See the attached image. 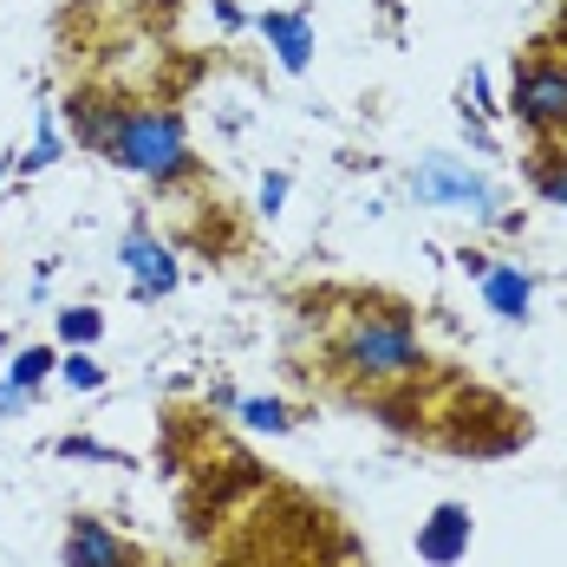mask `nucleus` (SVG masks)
<instances>
[{
    "label": "nucleus",
    "mask_w": 567,
    "mask_h": 567,
    "mask_svg": "<svg viewBox=\"0 0 567 567\" xmlns=\"http://www.w3.org/2000/svg\"><path fill=\"white\" fill-rule=\"evenodd\" d=\"M72 117H79V137L92 151H105L112 164L151 176V183H176V176L196 171V151H189L176 112H157V105H112V112L72 105Z\"/></svg>",
    "instance_id": "1"
},
{
    "label": "nucleus",
    "mask_w": 567,
    "mask_h": 567,
    "mask_svg": "<svg viewBox=\"0 0 567 567\" xmlns=\"http://www.w3.org/2000/svg\"><path fill=\"white\" fill-rule=\"evenodd\" d=\"M535 189H542L555 209H567V151H542V157H535Z\"/></svg>",
    "instance_id": "10"
},
{
    "label": "nucleus",
    "mask_w": 567,
    "mask_h": 567,
    "mask_svg": "<svg viewBox=\"0 0 567 567\" xmlns=\"http://www.w3.org/2000/svg\"><path fill=\"white\" fill-rule=\"evenodd\" d=\"M53 365H59V352H53V346H27V352H20V359L7 365V379H13L20 392H33V385H40V379H47Z\"/></svg>",
    "instance_id": "11"
},
{
    "label": "nucleus",
    "mask_w": 567,
    "mask_h": 567,
    "mask_svg": "<svg viewBox=\"0 0 567 567\" xmlns=\"http://www.w3.org/2000/svg\"><path fill=\"white\" fill-rule=\"evenodd\" d=\"M20 404H27V392H20V385L7 379V385H0V417H7V411H20Z\"/></svg>",
    "instance_id": "16"
},
{
    "label": "nucleus",
    "mask_w": 567,
    "mask_h": 567,
    "mask_svg": "<svg viewBox=\"0 0 567 567\" xmlns=\"http://www.w3.org/2000/svg\"><path fill=\"white\" fill-rule=\"evenodd\" d=\"M287 196V176H268V189H261V203H268V216H275V203Z\"/></svg>",
    "instance_id": "17"
},
{
    "label": "nucleus",
    "mask_w": 567,
    "mask_h": 567,
    "mask_svg": "<svg viewBox=\"0 0 567 567\" xmlns=\"http://www.w3.org/2000/svg\"><path fill=\"white\" fill-rule=\"evenodd\" d=\"M417 203H456V209H470V216H496L489 176L463 171L456 157H431V164L417 171Z\"/></svg>",
    "instance_id": "4"
},
{
    "label": "nucleus",
    "mask_w": 567,
    "mask_h": 567,
    "mask_svg": "<svg viewBox=\"0 0 567 567\" xmlns=\"http://www.w3.org/2000/svg\"><path fill=\"white\" fill-rule=\"evenodd\" d=\"M59 157V137H53V124H40V144H33V157H27V171H40V164H53Z\"/></svg>",
    "instance_id": "15"
},
{
    "label": "nucleus",
    "mask_w": 567,
    "mask_h": 567,
    "mask_svg": "<svg viewBox=\"0 0 567 567\" xmlns=\"http://www.w3.org/2000/svg\"><path fill=\"white\" fill-rule=\"evenodd\" d=\"M241 417H248L255 431H287V424H293L281 398H248V404H241Z\"/></svg>",
    "instance_id": "14"
},
{
    "label": "nucleus",
    "mask_w": 567,
    "mask_h": 567,
    "mask_svg": "<svg viewBox=\"0 0 567 567\" xmlns=\"http://www.w3.org/2000/svg\"><path fill=\"white\" fill-rule=\"evenodd\" d=\"M261 40H275L287 72H307V53H313V20L307 13H261Z\"/></svg>",
    "instance_id": "9"
},
{
    "label": "nucleus",
    "mask_w": 567,
    "mask_h": 567,
    "mask_svg": "<svg viewBox=\"0 0 567 567\" xmlns=\"http://www.w3.org/2000/svg\"><path fill=\"white\" fill-rule=\"evenodd\" d=\"M333 365L365 379V385H385V379H411L424 365V346L398 307H359L333 333Z\"/></svg>",
    "instance_id": "2"
},
{
    "label": "nucleus",
    "mask_w": 567,
    "mask_h": 567,
    "mask_svg": "<svg viewBox=\"0 0 567 567\" xmlns=\"http://www.w3.org/2000/svg\"><path fill=\"white\" fill-rule=\"evenodd\" d=\"M124 268H131V281H137V293L151 300V293H171L176 287V261L164 241H151V228H131L124 235Z\"/></svg>",
    "instance_id": "5"
},
{
    "label": "nucleus",
    "mask_w": 567,
    "mask_h": 567,
    "mask_svg": "<svg viewBox=\"0 0 567 567\" xmlns=\"http://www.w3.org/2000/svg\"><path fill=\"white\" fill-rule=\"evenodd\" d=\"M59 372H65V385H72V392H99V385H105V365H99L92 352H72V359H59Z\"/></svg>",
    "instance_id": "13"
},
{
    "label": "nucleus",
    "mask_w": 567,
    "mask_h": 567,
    "mask_svg": "<svg viewBox=\"0 0 567 567\" xmlns=\"http://www.w3.org/2000/svg\"><path fill=\"white\" fill-rule=\"evenodd\" d=\"M99 333H105V313H99V307H72V313L59 320V340L65 346H92Z\"/></svg>",
    "instance_id": "12"
},
{
    "label": "nucleus",
    "mask_w": 567,
    "mask_h": 567,
    "mask_svg": "<svg viewBox=\"0 0 567 567\" xmlns=\"http://www.w3.org/2000/svg\"><path fill=\"white\" fill-rule=\"evenodd\" d=\"M463 548H470V509H456V503H444V509L417 528V555H424L431 567L463 561Z\"/></svg>",
    "instance_id": "7"
},
{
    "label": "nucleus",
    "mask_w": 567,
    "mask_h": 567,
    "mask_svg": "<svg viewBox=\"0 0 567 567\" xmlns=\"http://www.w3.org/2000/svg\"><path fill=\"white\" fill-rule=\"evenodd\" d=\"M483 300H489V313H503V320H528V307H535V281H528L515 261H489V275H483Z\"/></svg>",
    "instance_id": "8"
},
{
    "label": "nucleus",
    "mask_w": 567,
    "mask_h": 567,
    "mask_svg": "<svg viewBox=\"0 0 567 567\" xmlns=\"http://www.w3.org/2000/svg\"><path fill=\"white\" fill-rule=\"evenodd\" d=\"M509 112L535 137H561L567 131V59H555V53L522 59L515 65V85H509Z\"/></svg>",
    "instance_id": "3"
},
{
    "label": "nucleus",
    "mask_w": 567,
    "mask_h": 567,
    "mask_svg": "<svg viewBox=\"0 0 567 567\" xmlns=\"http://www.w3.org/2000/svg\"><path fill=\"white\" fill-rule=\"evenodd\" d=\"M65 567H131V548L117 542L105 522L79 515V522H72V535H65Z\"/></svg>",
    "instance_id": "6"
}]
</instances>
